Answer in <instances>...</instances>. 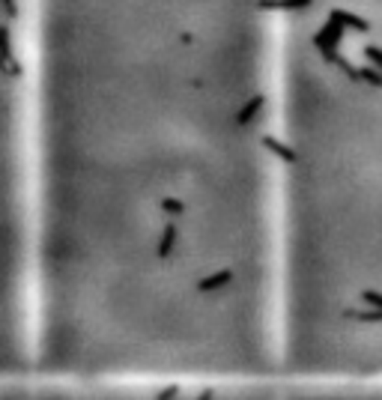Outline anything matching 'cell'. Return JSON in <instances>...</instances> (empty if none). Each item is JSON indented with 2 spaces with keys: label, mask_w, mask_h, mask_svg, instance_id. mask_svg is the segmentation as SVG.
<instances>
[{
  "label": "cell",
  "mask_w": 382,
  "mask_h": 400,
  "mask_svg": "<svg viewBox=\"0 0 382 400\" xmlns=\"http://www.w3.org/2000/svg\"><path fill=\"white\" fill-rule=\"evenodd\" d=\"M325 18H332V21H338V24H343V27H350V30L370 33V21H368V18H365V15H359V12H350V9H343V6H332Z\"/></svg>",
  "instance_id": "5"
},
{
  "label": "cell",
  "mask_w": 382,
  "mask_h": 400,
  "mask_svg": "<svg viewBox=\"0 0 382 400\" xmlns=\"http://www.w3.org/2000/svg\"><path fill=\"white\" fill-rule=\"evenodd\" d=\"M365 60H368V66L382 72V48L379 45H365Z\"/></svg>",
  "instance_id": "8"
},
{
  "label": "cell",
  "mask_w": 382,
  "mask_h": 400,
  "mask_svg": "<svg viewBox=\"0 0 382 400\" xmlns=\"http://www.w3.org/2000/svg\"><path fill=\"white\" fill-rule=\"evenodd\" d=\"M359 81L374 90H382V72L374 69V66H359Z\"/></svg>",
  "instance_id": "7"
},
{
  "label": "cell",
  "mask_w": 382,
  "mask_h": 400,
  "mask_svg": "<svg viewBox=\"0 0 382 400\" xmlns=\"http://www.w3.org/2000/svg\"><path fill=\"white\" fill-rule=\"evenodd\" d=\"M281 400H382V386H281Z\"/></svg>",
  "instance_id": "2"
},
{
  "label": "cell",
  "mask_w": 382,
  "mask_h": 400,
  "mask_svg": "<svg viewBox=\"0 0 382 400\" xmlns=\"http://www.w3.org/2000/svg\"><path fill=\"white\" fill-rule=\"evenodd\" d=\"M343 30H347L343 24L332 21V18H325V24L311 36V45H314V48L320 51V54H325V51H338V45L343 42Z\"/></svg>",
  "instance_id": "3"
},
{
  "label": "cell",
  "mask_w": 382,
  "mask_h": 400,
  "mask_svg": "<svg viewBox=\"0 0 382 400\" xmlns=\"http://www.w3.org/2000/svg\"><path fill=\"white\" fill-rule=\"evenodd\" d=\"M9 400H281V386H48L9 383Z\"/></svg>",
  "instance_id": "1"
},
{
  "label": "cell",
  "mask_w": 382,
  "mask_h": 400,
  "mask_svg": "<svg viewBox=\"0 0 382 400\" xmlns=\"http://www.w3.org/2000/svg\"><path fill=\"white\" fill-rule=\"evenodd\" d=\"M266 102H269L266 93H254V96L248 99V102H245V105L239 108V111L233 114V123L239 126V129H245V126H251V123H254V120H257V117L263 114V108H266Z\"/></svg>",
  "instance_id": "4"
},
{
  "label": "cell",
  "mask_w": 382,
  "mask_h": 400,
  "mask_svg": "<svg viewBox=\"0 0 382 400\" xmlns=\"http://www.w3.org/2000/svg\"><path fill=\"white\" fill-rule=\"evenodd\" d=\"M308 6H314V0H257L260 12H299Z\"/></svg>",
  "instance_id": "6"
}]
</instances>
